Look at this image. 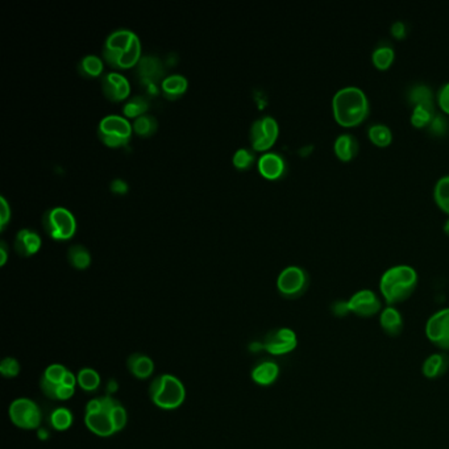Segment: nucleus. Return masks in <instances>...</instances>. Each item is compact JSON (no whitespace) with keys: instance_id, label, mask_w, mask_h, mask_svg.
I'll use <instances>...</instances> for the list:
<instances>
[{"instance_id":"obj_15","label":"nucleus","mask_w":449,"mask_h":449,"mask_svg":"<svg viewBox=\"0 0 449 449\" xmlns=\"http://www.w3.org/2000/svg\"><path fill=\"white\" fill-rule=\"evenodd\" d=\"M135 69H136L135 73L140 79V82L158 83L161 79L164 78V63L160 60V57H157L155 54L143 56Z\"/></svg>"},{"instance_id":"obj_37","label":"nucleus","mask_w":449,"mask_h":449,"mask_svg":"<svg viewBox=\"0 0 449 449\" xmlns=\"http://www.w3.org/2000/svg\"><path fill=\"white\" fill-rule=\"evenodd\" d=\"M66 373H68V369L63 365L53 363V365L46 368L43 377L45 380L52 382V383H62V380H63Z\"/></svg>"},{"instance_id":"obj_25","label":"nucleus","mask_w":449,"mask_h":449,"mask_svg":"<svg viewBox=\"0 0 449 449\" xmlns=\"http://www.w3.org/2000/svg\"><path fill=\"white\" fill-rule=\"evenodd\" d=\"M150 102L147 96H135L130 98L123 105V113L125 118L138 119L143 115H147Z\"/></svg>"},{"instance_id":"obj_3","label":"nucleus","mask_w":449,"mask_h":449,"mask_svg":"<svg viewBox=\"0 0 449 449\" xmlns=\"http://www.w3.org/2000/svg\"><path fill=\"white\" fill-rule=\"evenodd\" d=\"M418 272L410 265H394L383 272L380 279V290L389 306L407 301L418 286Z\"/></svg>"},{"instance_id":"obj_14","label":"nucleus","mask_w":449,"mask_h":449,"mask_svg":"<svg viewBox=\"0 0 449 449\" xmlns=\"http://www.w3.org/2000/svg\"><path fill=\"white\" fill-rule=\"evenodd\" d=\"M259 172L261 175L270 181L281 180L286 174L287 164L285 157L277 152H267L259 157L257 161Z\"/></svg>"},{"instance_id":"obj_9","label":"nucleus","mask_w":449,"mask_h":449,"mask_svg":"<svg viewBox=\"0 0 449 449\" xmlns=\"http://www.w3.org/2000/svg\"><path fill=\"white\" fill-rule=\"evenodd\" d=\"M279 135L278 121L270 116H261L252 123L249 130V141L252 148L256 152H265L276 144Z\"/></svg>"},{"instance_id":"obj_27","label":"nucleus","mask_w":449,"mask_h":449,"mask_svg":"<svg viewBox=\"0 0 449 449\" xmlns=\"http://www.w3.org/2000/svg\"><path fill=\"white\" fill-rule=\"evenodd\" d=\"M394 58H396V52L393 46H390L388 43H381L371 53V61L374 66L381 70L390 68L391 63L394 62Z\"/></svg>"},{"instance_id":"obj_30","label":"nucleus","mask_w":449,"mask_h":449,"mask_svg":"<svg viewBox=\"0 0 449 449\" xmlns=\"http://www.w3.org/2000/svg\"><path fill=\"white\" fill-rule=\"evenodd\" d=\"M433 198L439 207L449 215V174L438 180L433 189Z\"/></svg>"},{"instance_id":"obj_28","label":"nucleus","mask_w":449,"mask_h":449,"mask_svg":"<svg viewBox=\"0 0 449 449\" xmlns=\"http://www.w3.org/2000/svg\"><path fill=\"white\" fill-rule=\"evenodd\" d=\"M132 127H133V132L140 138H150L158 130V121L155 116L147 113L135 119Z\"/></svg>"},{"instance_id":"obj_31","label":"nucleus","mask_w":449,"mask_h":449,"mask_svg":"<svg viewBox=\"0 0 449 449\" xmlns=\"http://www.w3.org/2000/svg\"><path fill=\"white\" fill-rule=\"evenodd\" d=\"M74 420V416L69 408L58 407L51 414V425L57 431H66L69 430Z\"/></svg>"},{"instance_id":"obj_11","label":"nucleus","mask_w":449,"mask_h":449,"mask_svg":"<svg viewBox=\"0 0 449 449\" xmlns=\"http://www.w3.org/2000/svg\"><path fill=\"white\" fill-rule=\"evenodd\" d=\"M264 349L273 356L291 353L298 346V337L291 329H277L270 331L264 343Z\"/></svg>"},{"instance_id":"obj_1","label":"nucleus","mask_w":449,"mask_h":449,"mask_svg":"<svg viewBox=\"0 0 449 449\" xmlns=\"http://www.w3.org/2000/svg\"><path fill=\"white\" fill-rule=\"evenodd\" d=\"M102 53L104 61L115 69L136 68L143 57L138 36L127 28L115 29L107 36Z\"/></svg>"},{"instance_id":"obj_8","label":"nucleus","mask_w":449,"mask_h":449,"mask_svg":"<svg viewBox=\"0 0 449 449\" xmlns=\"http://www.w3.org/2000/svg\"><path fill=\"white\" fill-rule=\"evenodd\" d=\"M9 414L11 422L23 430H37L43 420L40 407L28 398H19L14 401L9 406Z\"/></svg>"},{"instance_id":"obj_41","label":"nucleus","mask_w":449,"mask_h":449,"mask_svg":"<svg viewBox=\"0 0 449 449\" xmlns=\"http://www.w3.org/2000/svg\"><path fill=\"white\" fill-rule=\"evenodd\" d=\"M103 410V401L102 398H94L86 405V414H94Z\"/></svg>"},{"instance_id":"obj_20","label":"nucleus","mask_w":449,"mask_h":449,"mask_svg":"<svg viewBox=\"0 0 449 449\" xmlns=\"http://www.w3.org/2000/svg\"><path fill=\"white\" fill-rule=\"evenodd\" d=\"M127 368L133 377L138 380H147L155 371V363L145 354L133 353L127 360Z\"/></svg>"},{"instance_id":"obj_29","label":"nucleus","mask_w":449,"mask_h":449,"mask_svg":"<svg viewBox=\"0 0 449 449\" xmlns=\"http://www.w3.org/2000/svg\"><path fill=\"white\" fill-rule=\"evenodd\" d=\"M368 136L371 143L377 147L385 148L389 145L393 140V132L386 124H371L368 130Z\"/></svg>"},{"instance_id":"obj_21","label":"nucleus","mask_w":449,"mask_h":449,"mask_svg":"<svg viewBox=\"0 0 449 449\" xmlns=\"http://www.w3.org/2000/svg\"><path fill=\"white\" fill-rule=\"evenodd\" d=\"M189 87V81L182 74H170L165 77L161 82V93L166 99H178L181 98Z\"/></svg>"},{"instance_id":"obj_36","label":"nucleus","mask_w":449,"mask_h":449,"mask_svg":"<svg viewBox=\"0 0 449 449\" xmlns=\"http://www.w3.org/2000/svg\"><path fill=\"white\" fill-rule=\"evenodd\" d=\"M0 373L6 378H15L20 373V363L14 357H7L0 363Z\"/></svg>"},{"instance_id":"obj_4","label":"nucleus","mask_w":449,"mask_h":449,"mask_svg":"<svg viewBox=\"0 0 449 449\" xmlns=\"http://www.w3.org/2000/svg\"><path fill=\"white\" fill-rule=\"evenodd\" d=\"M149 397L162 410H175L185 402L186 390L181 380L173 374H161L150 383Z\"/></svg>"},{"instance_id":"obj_46","label":"nucleus","mask_w":449,"mask_h":449,"mask_svg":"<svg viewBox=\"0 0 449 449\" xmlns=\"http://www.w3.org/2000/svg\"><path fill=\"white\" fill-rule=\"evenodd\" d=\"M0 256H1L0 265H6V262H7V257H9V247H7V244H6L4 240H1V242H0Z\"/></svg>"},{"instance_id":"obj_13","label":"nucleus","mask_w":449,"mask_h":449,"mask_svg":"<svg viewBox=\"0 0 449 449\" xmlns=\"http://www.w3.org/2000/svg\"><path fill=\"white\" fill-rule=\"evenodd\" d=\"M102 90L107 99L113 102H121L130 96V81L121 73L110 71L102 77Z\"/></svg>"},{"instance_id":"obj_17","label":"nucleus","mask_w":449,"mask_h":449,"mask_svg":"<svg viewBox=\"0 0 449 449\" xmlns=\"http://www.w3.org/2000/svg\"><path fill=\"white\" fill-rule=\"evenodd\" d=\"M380 326L388 336L397 337L402 334L405 321L396 306H388L380 312Z\"/></svg>"},{"instance_id":"obj_42","label":"nucleus","mask_w":449,"mask_h":449,"mask_svg":"<svg viewBox=\"0 0 449 449\" xmlns=\"http://www.w3.org/2000/svg\"><path fill=\"white\" fill-rule=\"evenodd\" d=\"M111 190L116 194H125L128 191V183L121 178H116L111 182Z\"/></svg>"},{"instance_id":"obj_2","label":"nucleus","mask_w":449,"mask_h":449,"mask_svg":"<svg viewBox=\"0 0 449 449\" xmlns=\"http://www.w3.org/2000/svg\"><path fill=\"white\" fill-rule=\"evenodd\" d=\"M332 110L337 123L343 127H356L369 115V99L363 88L346 86L337 90L332 99Z\"/></svg>"},{"instance_id":"obj_34","label":"nucleus","mask_w":449,"mask_h":449,"mask_svg":"<svg viewBox=\"0 0 449 449\" xmlns=\"http://www.w3.org/2000/svg\"><path fill=\"white\" fill-rule=\"evenodd\" d=\"M410 100L414 102L415 105H425L433 108L432 105L431 88L425 85H416L410 91Z\"/></svg>"},{"instance_id":"obj_33","label":"nucleus","mask_w":449,"mask_h":449,"mask_svg":"<svg viewBox=\"0 0 449 449\" xmlns=\"http://www.w3.org/2000/svg\"><path fill=\"white\" fill-rule=\"evenodd\" d=\"M77 380H78L79 386L85 391H94L100 385V376L98 374V371L91 368H85L79 371Z\"/></svg>"},{"instance_id":"obj_7","label":"nucleus","mask_w":449,"mask_h":449,"mask_svg":"<svg viewBox=\"0 0 449 449\" xmlns=\"http://www.w3.org/2000/svg\"><path fill=\"white\" fill-rule=\"evenodd\" d=\"M310 286V276L298 265L286 267L277 278V289L287 299H296L307 291Z\"/></svg>"},{"instance_id":"obj_39","label":"nucleus","mask_w":449,"mask_h":449,"mask_svg":"<svg viewBox=\"0 0 449 449\" xmlns=\"http://www.w3.org/2000/svg\"><path fill=\"white\" fill-rule=\"evenodd\" d=\"M438 103L441 110L449 115V82L444 83L438 93Z\"/></svg>"},{"instance_id":"obj_32","label":"nucleus","mask_w":449,"mask_h":449,"mask_svg":"<svg viewBox=\"0 0 449 449\" xmlns=\"http://www.w3.org/2000/svg\"><path fill=\"white\" fill-rule=\"evenodd\" d=\"M232 164L237 170H249L256 164L254 150L249 148H239L232 157Z\"/></svg>"},{"instance_id":"obj_35","label":"nucleus","mask_w":449,"mask_h":449,"mask_svg":"<svg viewBox=\"0 0 449 449\" xmlns=\"http://www.w3.org/2000/svg\"><path fill=\"white\" fill-rule=\"evenodd\" d=\"M433 119V108L425 105H415L411 113V123L416 128H423L431 124Z\"/></svg>"},{"instance_id":"obj_24","label":"nucleus","mask_w":449,"mask_h":449,"mask_svg":"<svg viewBox=\"0 0 449 449\" xmlns=\"http://www.w3.org/2000/svg\"><path fill=\"white\" fill-rule=\"evenodd\" d=\"M78 71L85 78H98L103 74V60L96 54H87L79 61Z\"/></svg>"},{"instance_id":"obj_45","label":"nucleus","mask_w":449,"mask_h":449,"mask_svg":"<svg viewBox=\"0 0 449 449\" xmlns=\"http://www.w3.org/2000/svg\"><path fill=\"white\" fill-rule=\"evenodd\" d=\"M78 383V380H77V377L71 373V371H68V373L65 374V377H63V380H62V385H65V386H69V388H76V385Z\"/></svg>"},{"instance_id":"obj_18","label":"nucleus","mask_w":449,"mask_h":449,"mask_svg":"<svg viewBox=\"0 0 449 449\" xmlns=\"http://www.w3.org/2000/svg\"><path fill=\"white\" fill-rule=\"evenodd\" d=\"M85 423L90 431L100 438H108L116 432L113 427L111 415L104 408L99 413L85 415Z\"/></svg>"},{"instance_id":"obj_44","label":"nucleus","mask_w":449,"mask_h":449,"mask_svg":"<svg viewBox=\"0 0 449 449\" xmlns=\"http://www.w3.org/2000/svg\"><path fill=\"white\" fill-rule=\"evenodd\" d=\"M332 311H334L335 315H339V316H346L348 312H351L349 311V307H348V301L346 302L339 301V302L334 303Z\"/></svg>"},{"instance_id":"obj_23","label":"nucleus","mask_w":449,"mask_h":449,"mask_svg":"<svg viewBox=\"0 0 449 449\" xmlns=\"http://www.w3.org/2000/svg\"><path fill=\"white\" fill-rule=\"evenodd\" d=\"M334 150L336 153L337 158L341 161H351L353 160L358 152V141L351 133H341L335 138Z\"/></svg>"},{"instance_id":"obj_43","label":"nucleus","mask_w":449,"mask_h":449,"mask_svg":"<svg viewBox=\"0 0 449 449\" xmlns=\"http://www.w3.org/2000/svg\"><path fill=\"white\" fill-rule=\"evenodd\" d=\"M391 35L396 38H403L406 36V26L403 21H396L391 26Z\"/></svg>"},{"instance_id":"obj_16","label":"nucleus","mask_w":449,"mask_h":449,"mask_svg":"<svg viewBox=\"0 0 449 449\" xmlns=\"http://www.w3.org/2000/svg\"><path fill=\"white\" fill-rule=\"evenodd\" d=\"M41 245H43L41 236L35 229L23 228L15 236L14 247H15V251L18 252V254L20 256H24V257L33 256L40 251Z\"/></svg>"},{"instance_id":"obj_40","label":"nucleus","mask_w":449,"mask_h":449,"mask_svg":"<svg viewBox=\"0 0 449 449\" xmlns=\"http://www.w3.org/2000/svg\"><path fill=\"white\" fill-rule=\"evenodd\" d=\"M74 393H76V388H69V386H65V385L60 383L56 390L54 401H68L74 396Z\"/></svg>"},{"instance_id":"obj_47","label":"nucleus","mask_w":449,"mask_h":449,"mask_svg":"<svg viewBox=\"0 0 449 449\" xmlns=\"http://www.w3.org/2000/svg\"><path fill=\"white\" fill-rule=\"evenodd\" d=\"M444 229H445L447 234H449V219L445 222V224H444Z\"/></svg>"},{"instance_id":"obj_6","label":"nucleus","mask_w":449,"mask_h":449,"mask_svg":"<svg viewBox=\"0 0 449 449\" xmlns=\"http://www.w3.org/2000/svg\"><path fill=\"white\" fill-rule=\"evenodd\" d=\"M43 227L54 240H70L77 231V219L68 208L57 206L43 212Z\"/></svg>"},{"instance_id":"obj_5","label":"nucleus","mask_w":449,"mask_h":449,"mask_svg":"<svg viewBox=\"0 0 449 449\" xmlns=\"http://www.w3.org/2000/svg\"><path fill=\"white\" fill-rule=\"evenodd\" d=\"M98 138L108 148L125 147L130 141L133 127L125 116L107 115L98 124Z\"/></svg>"},{"instance_id":"obj_12","label":"nucleus","mask_w":449,"mask_h":449,"mask_svg":"<svg viewBox=\"0 0 449 449\" xmlns=\"http://www.w3.org/2000/svg\"><path fill=\"white\" fill-rule=\"evenodd\" d=\"M349 311L361 318H371L382 311V303L378 295L371 289L358 290L348 299Z\"/></svg>"},{"instance_id":"obj_10","label":"nucleus","mask_w":449,"mask_h":449,"mask_svg":"<svg viewBox=\"0 0 449 449\" xmlns=\"http://www.w3.org/2000/svg\"><path fill=\"white\" fill-rule=\"evenodd\" d=\"M425 336L441 351H449V307L432 314L425 323Z\"/></svg>"},{"instance_id":"obj_26","label":"nucleus","mask_w":449,"mask_h":449,"mask_svg":"<svg viewBox=\"0 0 449 449\" xmlns=\"http://www.w3.org/2000/svg\"><path fill=\"white\" fill-rule=\"evenodd\" d=\"M68 259L73 268L83 270L90 267L91 264V253L82 244H73L70 245L68 251Z\"/></svg>"},{"instance_id":"obj_19","label":"nucleus","mask_w":449,"mask_h":449,"mask_svg":"<svg viewBox=\"0 0 449 449\" xmlns=\"http://www.w3.org/2000/svg\"><path fill=\"white\" fill-rule=\"evenodd\" d=\"M449 369V356L445 352L432 353L424 360L422 373L428 380H436L443 377Z\"/></svg>"},{"instance_id":"obj_38","label":"nucleus","mask_w":449,"mask_h":449,"mask_svg":"<svg viewBox=\"0 0 449 449\" xmlns=\"http://www.w3.org/2000/svg\"><path fill=\"white\" fill-rule=\"evenodd\" d=\"M11 219V206L9 200L4 197H0V229L3 231L6 225L9 224Z\"/></svg>"},{"instance_id":"obj_22","label":"nucleus","mask_w":449,"mask_h":449,"mask_svg":"<svg viewBox=\"0 0 449 449\" xmlns=\"http://www.w3.org/2000/svg\"><path fill=\"white\" fill-rule=\"evenodd\" d=\"M279 377V366L274 361H262L252 371V380L259 386H270Z\"/></svg>"}]
</instances>
